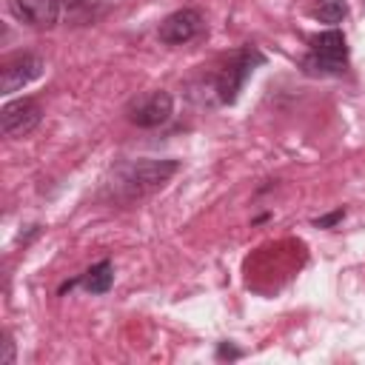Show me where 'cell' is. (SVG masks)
Instances as JSON below:
<instances>
[{"label": "cell", "mask_w": 365, "mask_h": 365, "mask_svg": "<svg viewBox=\"0 0 365 365\" xmlns=\"http://www.w3.org/2000/svg\"><path fill=\"white\" fill-rule=\"evenodd\" d=\"M180 171V160H134L125 163L114 174V191L125 200L145 197L157 188H163L174 174Z\"/></svg>", "instance_id": "1"}, {"label": "cell", "mask_w": 365, "mask_h": 365, "mask_svg": "<svg viewBox=\"0 0 365 365\" xmlns=\"http://www.w3.org/2000/svg\"><path fill=\"white\" fill-rule=\"evenodd\" d=\"M345 60H348V46L342 31L331 29L311 37V51L305 57V68L311 74H342Z\"/></svg>", "instance_id": "2"}, {"label": "cell", "mask_w": 365, "mask_h": 365, "mask_svg": "<svg viewBox=\"0 0 365 365\" xmlns=\"http://www.w3.org/2000/svg\"><path fill=\"white\" fill-rule=\"evenodd\" d=\"M262 63V54L257 51V48H242V51H237V57L222 68V74L217 77V94H220V100L222 103H234L237 100V94H240V88H242V83H245V77L254 71V66H259Z\"/></svg>", "instance_id": "3"}, {"label": "cell", "mask_w": 365, "mask_h": 365, "mask_svg": "<svg viewBox=\"0 0 365 365\" xmlns=\"http://www.w3.org/2000/svg\"><path fill=\"white\" fill-rule=\"evenodd\" d=\"M43 120V108L34 100H11L0 108V128L6 137H26Z\"/></svg>", "instance_id": "4"}, {"label": "cell", "mask_w": 365, "mask_h": 365, "mask_svg": "<svg viewBox=\"0 0 365 365\" xmlns=\"http://www.w3.org/2000/svg\"><path fill=\"white\" fill-rule=\"evenodd\" d=\"M174 114V97L168 91H151L145 97H140L137 103H131L128 108V120L140 128H157L163 123H168Z\"/></svg>", "instance_id": "5"}, {"label": "cell", "mask_w": 365, "mask_h": 365, "mask_svg": "<svg viewBox=\"0 0 365 365\" xmlns=\"http://www.w3.org/2000/svg\"><path fill=\"white\" fill-rule=\"evenodd\" d=\"M43 60L37 54H14L11 60L3 63L0 68V94H14L23 86H29L31 80H37L43 74Z\"/></svg>", "instance_id": "6"}, {"label": "cell", "mask_w": 365, "mask_h": 365, "mask_svg": "<svg viewBox=\"0 0 365 365\" xmlns=\"http://www.w3.org/2000/svg\"><path fill=\"white\" fill-rule=\"evenodd\" d=\"M202 31V14L197 9H180L174 14H168L160 29H157V37L168 46H180V43H188L194 40L197 34Z\"/></svg>", "instance_id": "7"}, {"label": "cell", "mask_w": 365, "mask_h": 365, "mask_svg": "<svg viewBox=\"0 0 365 365\" xmlns=\"http://www.w3.org/2000/svg\"><path fill=\"white\" fill-rule=\"evenodd\" d=\"M60 6L63 0H9L11 17L34 29H51L60 20Z\"/></svg>", "instance_id": "8"}, {"label": "cell", "mask_w": 365, "mask_h": 365, "mask_svg": "<svg viewBox=\"0 0 365 365\" xmlns=\"http://www.w3.org/2000/svg\"><path fill=\"white\" fill-rule=\"evenodd\" d=\"M114 282V265L108 259L97 262L94 268H88L83 277H80V285L88 291V294H106Z\"/></svg>", "instance_id": "9"}, {"label": "cell", "mask_w": 365, "mask_h": 365, "mask_svg": "<svg viewBox=\"0 0 365 365\" xmlns=\"http://www.w3.org/2000/svg\"><path fill=\"white\" fill-rule=\"evenodd\" d=\"M348 14L345 0H314V17L322 23H339Z\"/></svg>", "instance_id": "10"}, {"label": "cell", "mask_w": 365, "mask_h": 365, "mask_svg": "<svg viewBox=\"0 0 365 365\" xmlns=\"http://www.w3.org/2000/svg\"><path fill=\"white\" fill-rule=\"evenodd\" d=\"M0 365H14V342H11L9 334L3 336V356H0Z\"/></svg>", "instance_id": "11"}, {"label": "cell", "mask_w": 365, "mask_h": 365, "mask_svg": "<svg viewBox=\"0 0 365 365\" xmlns=\"http://www.w3.org/2000/svg\"><path fill=\"white\" fill-rule=\"evenodd\" d=\"M342 217H345V211H342V208H336L334 214H325V217H319V220H317V225H319V228H331V225H336Z\"/></svg>", "instance_id": "12"}, {"label": "cell", "mask_w": 365, "mask_h": 365, "mask_svg": "<svg viewBox=\"0 0 365 365\" xmlns=\"http://www.w3.org/2000/svg\"><path fill=\"white\" fill-rule=\"evenodd\" d=\"M217 356H220V359H225V356H228V359H240V356H242V351H240V348H234V345H228V342H220Z\"/></svg>", "instance_id": "13"}, {"label": "cell", "mask_w": 365, "mask_h": 365, "mask_svg": "<svg viewBox=\"0 0 365 365\" xmlns=\"http://www.w3.org/2000/svg\"><path fill=\"white\" fill-rule=\"evenodd\" d=\"M63 3H66V6H86L88 0H63Z\"/></svg>", "instance_id": "14"}]
</instances>
